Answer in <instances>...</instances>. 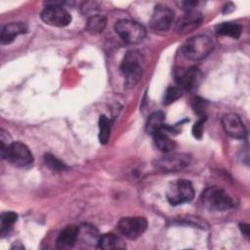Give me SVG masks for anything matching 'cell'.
<instances>
[{
	"instance_id": "6da1fadb",
	"label": "cell",
	"mask_w": 250,
	"mask_h": 250,
	"mask_svg": "<svg viewBox=\"0 0 250 250\" xmlns=\"http://www.w3.org/2000/svg\"><path fill=\"white\" fill-rule=\"evenodd\" d=\"M144 57L136 50L128 51L120 64V72L127 87L136 86L142 78L144 71Z\"/></svg>"
},
{
	"instance_id": "7a4b0ae2",
	"label": "cell",
	"mask_w": 250,
	"mask_h": 250,
	"mask_svg": "<svg viewBox=\"0 0 250 250\" xmlns=\"http://www.w3.org/2000/svg\"><path fill=\"white\" fill-rule=\"evenodd\" d=\"M202 205L213 212H223L233 207L234 202L231 196L223 188L210 187L201 194Z\"/></svg>"
},
{
	"instance_id": "3957f363",
	"label": "cell",
	"mask_w": 250,
	"mask_h": 250,
	"mask_svg": "<svg viewBox=\"0 0 250 250\" xmlns=\"http://www.w3.org/2000/svg\"><path fill=\"white\" fill-rule=\"evenodd\" d=\"M212 40L205 35H196L188 38L182 46L183 56L189 61H201L213 50Z\"/></svg>"
},
{
	"instance_id": "277c9868",
	"label": "cell",
	"mask_w": 250,
	"mask_h": 250,
	"mask_svg": "<svg viewBox=\"0 0 250 250\" xmlns=\"http://www.w3.org/2000/svg\"><path fill=\"white\" fill-rule=\"evenodd\" d=\"M115 31L121 39L129 45H137L146 37V28L131 20H120L115 23Z\"/></svg>"
},
{
	"instance_id": "5b68a950",
	"label": "cell",
	"mask_w": 250,
	"mask_h": 250,
	"mask_svg": "<svg viewBox=\"0 0 250 250\" xmlns=\"http://www.w3.org/2000/svg\"><path fill=\"white\" fill-rule=\"evenodd\" d=\"M47 7L41 12V20L48 25L63 27L70 23L71 16L62 7V2H48Z\"/></svg>"
},
{
	"instance_id": "8992f818",
	"label": "cell",
	"mask_w": 250,
	"mask_h": 250,
	"mask_svg": "<svg viewBox=\"0 0 250 250\" xmlns=\"http://www.w3.org/2000/svg\"><path fill=\"white\" fill-rule=\"evenodd\" d=\"M194 196V188L192 184L185 179L173 182L167 188L166 197L170 204L181 205L192 200Z\"/></svg>"
},
{
	"instance_id": "52a82bcc",
	"label": "cell",
	"mask_w": 250,
	"mask_h": 250,
	"mask_svg": "<svg viewBox=\"0 0 250 250\" xmlns=\"http://www.w3.org/2000/svg\"><path fill=\"white\" fill-rule=\"evenodd\" d=\"M1 155L14 166L20 168L29 167L33 163V155L31 151L24 144L21 142L12 143L6 151Z\"/></svg>"
},
{
	"instance_id": "ba28073f",
	"label": "cell",
	"mask_w": 250,
	"mask_h": 250,
	"mask_svg": "<svg viewBox=\"0 0 250 250\" xmlns=\"http://www.w3.org/2000/svg\"><path fill=\"white\" fill-rule=\"evenodd\" d=\"M191 161V157L187 153H169L155 161V167L164 173L179 172L187 168Z\"/></svg>"
},
{
	"instance_id": "9c48e42d",
	"label": "cell",
	"mask_w": 250,
	"mask_h": 250,
	"mask_svg": "<svg viewBox=\"0 0 250 250\" xmlns=\"http://www.w3.org/2000/svg\"><path fill=\"white\" fill-rule=\"evenodd\" d=\"M147 228V221L144 217H124L117 224V229L127 239L134 240L140 237Z\"/></svg>"
},
{
	"instance_id": "30bf717a",
	"label": "cell",
	"mask_w": 250,
	"mask_h": 250,
	"mask_svg": "<svg viewBox=\"0 0 250 250\" xmlns=\"http://www.w3.org/2000/svg\"><path fill=\"white\" fill-rule=\"evenodd\" d=\"M174 20V12L166 5L155 6L150 18V27L156 31H167Z\"/></svg>"
},
{
	"instance_id": "8fae6325",
	"label": "cell",
	"mask_w": 250,
	"mask_h": 250,
	"mask_svg": "<svg viewBox=\"0 0 250 250\" xmlns=\"http://www.w3.org/2000/svg\"><path fill=\"white\" fill-rule=\"evenodd\" d=\"M222 126L225 132L234 139L242 140L246 137L247 131L240 118L236 113H227L222 118Z\"/></svg>"
},
{
	"instance_id": "7c38bea8",
	"label": "cell",
	"mask_w": 250,
	"mask_h": 250,
	"mask_svg": "<svg viewBox=\"0 0 250 250\" xmlns=\"http://www.w3.org/2000/svg\"><path fill=\"white\" fill-rule=\"evenodd\" d=\"M176 80L182 88L191 92L198 88L202 80V73L197 67L191 66L179 70L176 75Z\"/></svg>"
},
{
	"instance_id": "4fadbf2b",
	"label": "cell",
	"mask_w": 250,
	"mask_h": 250,
	"mask_svg": "<svg viewBox=\"0 0 250 250\" xmlns=\"http://www.w3.org/2000/svg\"><path fill=\"white\" fill-rule=\"evenodd\" d=\"M101 235L94 226L83 224L78 227L77 243L80 242L84 247H98Z\"/></svg>"
},
{
	"instance_id": "5bb4252c",
	"label": "cell",
	"mask_w": 250,
	"mask_h": 250,
	"mask_svg": "<svg viewBox=\"0 0 250 250\" xmlns=\"http://www.w3.org/2000/svg\"><path fill=\"white\" fill-rule=\"evenodd\" d=\"M202 21V15L192 9L186 11V14L177 21L176 29L179 32H189L196 28Z\"/></svg>"
},
{
	"instance_id": "9a60e30c",
	"label": "cell",
	"mask_w": 250,
	"mask_h": 250,
	"mask_svg": "<svg viewBox=\"0 0 250 250\" xmlns=\"http://www.w3.org/2000/svg\"><path fill=\"white\" fill-rule=\"evenodd\" d=\"M27 32V26L23 22H10L6 24L0 35V41L2 44H11L18 36Z\"/></svg>"
},
{
	"instance_id": "2e32d148",
	"label": "cell",
	"mask_w": 250,
	"mask_h": 250,
	"mask_svg": "<svg viewBox=\"0 0 250 250\" xmlns=\"http://www.w3.org/2000/svg\"><path fill=\"white\" fill-rule=\"evenodd\" d=\"M78 227L67 226L60 233L57 238V247L59 249H70L77 243Z\"/></svg>"
},
{
	"instance_id": "e0dca14e",
	"label": "cell",
	"mask_w": 250,
	"mask_h": 250,
	"mask_svg": "<svg viewBox=\"0 0 250 250\" xmlns=\"http://www.w3.org/2000/svg\"><path fill=\"white\" fill-rule=\"evenodd\" d=\"M126 247L125 242L123 239L114 234V233H104L101 235L98 248L105 249V250H113V249H124Z\"/></svg>"
},
{
	"instance_id": "ac0fdd59",
	"label": "cell",
	"mask_w": 250,
	"mask_h": 250,
	"mask_svg": "<svg viewBox=\"0 0 250 250\" xmlns=\"http://www.w3.org/2000/svg\"><path fill=\"white\" fill-rule=\"evenodd\" d=\"M165 125V114L161 111H156L148 117L146 125V131L148 135L154 136L156 133L160 132Z\"/></svg>"
},
{
	"instance_id": "d6986e66",
	"label": "cell",
	"mask_w": 250,
	"mask_h": 250,
	"mask_svg": "<svg viewBox=\"0 0 250 250\" xmlns=\"http://www.w3.org/2000/svg\"><path fill=\"white\" fill-rule=\"evenodd\" d=\"M153 139L157 148L163 152H171L176 147L175 141L170 138L169 134L164 129L156 133L153 136Z\"/></svg>"
},
{
	"instance_id": "ffe728a7",
	"label": "cell",
	"mask_w": 250,
	"mask_h": 250,
	"mask_svg": "<svg viewBox=\"0 0 250 250\" xmlns=\"http://www.w3.org/2000/svg\"><path fill=\"white\" fill-rule=\"evenodd\" d=\"M242 26L236 22H223L217 26V33L223 36H229L231 38H238L241 34Z\"/></svg>"
},
{
	"instance_id": "44dd1931",
	"label": "cell",
	"mask_w": 250,
	"mask_h": 250,
	"mask_svg": "<svg viewBox=\"0 0 250 250\" xmlns=\"http://www.w3.org/2000/svg\"><path fill=\"white\" fill-rule=\"evenodd\" d=\"M106 26V18L102 15L91 16L86 23V29L91 34H98L104 31Z\"/></svg>"
},
{
	"instance_id": "7402d4cb",
	"label": "cell",
	"mask_w": 250,
	"mask_h": 250,
	"mask_svg": "<svg viewBox=\"0 0 250 250\" xmlns=\"http://www.w3.org/2000/svg\"><path fill=\"white\" fill-rule=\"evenodd\" d=\"M99 140L102 145H105L110 137V131H111V123L109 119L104 116L101 115L99 119Z\"/></svg>"
},
{
	"instance_id": "603a6c76",
	"label": "cell",
	"mask_w": 250,
	"mask_h": 250,
	"mask_svg": "<svg viewBox=\"0 0 250 250\" xmlns=\"http://www.w3.org/2000/svg\"><path fill=\"white\" fill-rule=\"evenodd\" d=\"M18 218V215L14 212H4L1 214L0 217V233L2 236L7 234L11 229L13 228V225L16 223Z\"/></svg>"
},
{
	"instance_id": "cb8c5ba5",
	"label": "cell",
	"mask_w": 250,
	"mask_h": 250,
	"mask_svg": "<svg viewBox=\"0 0 250 250\" xmlns=\"http://www.w3.org/2000/svg\"><path fill=\"white\" fill-rule=\"evenodd\" d=\"M44 161L46 163V165L52 169L53 171H57V172H61V171H64L67 167L66 165L61 161L60 159H58L56 156L52 155V154H45L44 156Z\"/></svg>"
},
{
	"instance_id": "d4e9b609",
	"label": "cell",
	"mask_w": 250,
	"mask_h": 250,
	"mask_svg": "<svg viewBox=\"0 0 250 250\" xmlns=\"http://www.w3.org/2000/svg\"><path fill=\"white\" fill-rule=\"evenodd\" d=\"M182 96V91L179 87L170 86L166 89L163 95V104H170L177 101Z\"/></svg>"
},
{
	"instance_id": "484cf974",
	"label": "cell",
	"mask_w": 250,
	"mask_h": 250,
	"mask_svg": "<svg viewBox=\"0 0 250 250\" xmlns=\"http://www.w3.org/2000/svg\"><path fill=\"white\" fill-rule=\"evenodd\" d=\"M205 119L206 117H200V119H198L193 127H192V135L194 138L196 139H201L202 137V134H203V125H204V122H205Z\"/></svg>"
},
{
	"instance_id": "4316f807",
	"label": "cell",
	"mask_w": 250,
	"mask_h": 250,
	"mask_svg": "<svg viewBox=\"0 0 250 250\" xmlns=\"http://www.w3.org/2000/svg\"><path fill=\"white\" fill-rule=\"evenodd\" d=\"M0 141H1V154H3L13 142H11L10 135L7 132H5L3 129L1 130V133H0Z\"/></svg>"
},
{
	"instance_id": "83f0119b",
	"label": "cell",
	"mask_w": 250,
	"mask_h": 250,
	"mask_svg": "<svg viewBox=\"0 0 250 250\" xmlns=\"http://www.w3.org/2000/svg\"><path fill=\"white\" fill-rule=\"evenodd\" d=\"M205 102L202 100V99H199V98H196L195 100H194V102H193V104H194V111L197 113V114H199V115H201L200 117H205V115H203L204 114V110H205Z\"/></svg>"
},
{
	"instance_id": "f1b7e54d",
	"label": "cell",
	"mask_w": 250,
	"mask_h": 250,
	"mask_svg": "<svg viewBox=\"0 0 250 250\" xmlns=\"http://www.w3.org/2000/svg\"><path fill=\"white\" fill-rule=\"evenodd\" d=\"M240 229H241L242 233H243L245 236H248V235H249V226H248V225H246V224L240 225Z\"/></svg>"
},
{
	"instance_id": "f546056e",
	"label": "cell",
	"mask_w": 250,
	"mask_h": 250,
	"mask_svg": "<svg viewBox=\"0 0 250 250\" xmlns=\"http://www.w3.org/2000/svg\"><path fill=\"white\" fill-rule=\"evenodd\" d=\"M234 10V6L231 3H228L227 5H225V7L223 8V12L224 13H229L231 11Z\"/></svg>"
},
{
	"instance_id": "4dcf8cb0",
	"label": "cell",
	"mask_w": 250,
	"mask_h": 250,
	"mask_svg": "<svg viewBox=\"0 0 250 250\" xmlns=\"http://www.w3.org/2000/svg\"><path fill=\"white\" fill-rule=\"evenodd\" d=\"M12 248H16V249H23L24 247H23V245H21V242H19V241H15V243H14V245L12 246Z\"/></svg>"
}]
</instances>
